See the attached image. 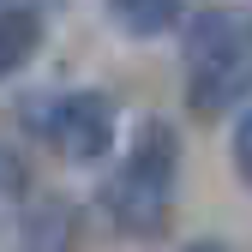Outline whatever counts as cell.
Listing matches in <instances>:
<instances>
[{"label": "cell", "mask_w": 252, "mask_h": 252, "mask_svg": "<svg viewBox=\"0 0 252 252\" xmlns=\"http://www.w3.org/2000/svg\"><path fill=\"white\" fill-rule=\"evenodd\" d=\"M252 96V12L210 6L186 18V108L216 120Z\"/></svg>", "instance_id": "1"}, {"label": "cell", "mask_w": 252, "mask_h": 252, "mask_svg": "<svg viewBox=\"0 0 252 252\" xmlns=\"http://www.w3.org/2000/svg\"><path fill=\"white\" fill-rule=\"evenodd\" d=\"M174 180H180V138L168 120H144L132 150L102 186V210L120 234H162L174 210Z\"/></svg>", "instance_id": "2"}, {"label": "cell", "mask_w": 252, "mask_h": 252, "mask_svg": "<svg viewBox=\"0 0 252 252\" xmlns=\"http://www.w3.org/2000/svg\"><path fill=\"white\" fill-rule=\"evenodd\" d=\"M36 126L42 138L72 156V162H102V156L114 150V126H120V108L108 90H60V96H48L36 108Z\"/></svg>", "instance_id": "3"}, {"label": "cell", "mask_w": 252, "mask_h": 252, "mask_svg": "<svg viewBox=\"0 0 252 252\" xmlns=\"http://www.w3.org/2000/svg\"><path fill=\"white\" fill-rule=\"evenodd\" d=\"M18 234H24V252H72L78 246V210L66 198H30Z\"/></svg>", "instance_id": "4"}, {"label": "cell", "mask_w": 252, "mask_h": 252, "mask_svg": "<svg viewBox=\"0 0 252 252\" xmlns=\"http://www.w3.org/2000/svg\"><path fill=\"white\" fill-rule=\"evenodd\" d=\"M42 6H0V78H12L18 66H30L42 48Z\"/></svg>", "instance_id": "5"}, {"label": "cell", "mask_w": 252, "mask_h": 252, "mask_svg": "<svg viewBox=\"0 0 252 252\" xmlns=\"http://www.w3.org/2000/svg\"><path fill=\"white\" fill-rule=\"evenodd\" d=\"M114 18L132 30V36H156V30H174L180 24V6H174V0H120Z\"/></svg>", "instance_id": "6"}, {"label": "cell", "mask_w": 252, "mask_h": 252, "mask_svg": "<svg viewBox=\"0 0 252 252\" xmlns=\"http://www.w3.org/2000/svg\"><path fill=\"white\" fill-rule=\"evenodd\" d=\"M24 186H30L24 156H18L12 144H0V210H6V204H18V198H24Z\"/></svg>", "instance_id": "7"}, {"label": "cell", "mask_w": 252, "mask_h": 252, "mask_svg": "<svg viewBox=\"0 0 252 252\" xmlns=\"http://www.w3.org/2000/svg\"><path fill=\"white\" fill-rule=\"evenodd\" d=\"M234 168H240V180L252 186V108L234 120Z\"/></svg>", "instance_id": "8"}, {"label": "cell", "mask_w": 252, "mask_h": 252, "mask_svg": "<svg viewBox=\"0 0 252 252\" xmlns=\"http://www.w3.org/2000/svg\"><path fill=\"white\" fill-rule=\"evenodd\" d=\"M186 252H228L222 240H198V246H186Z\"/></svg>", "instance_id": "9"}]
</instances>
